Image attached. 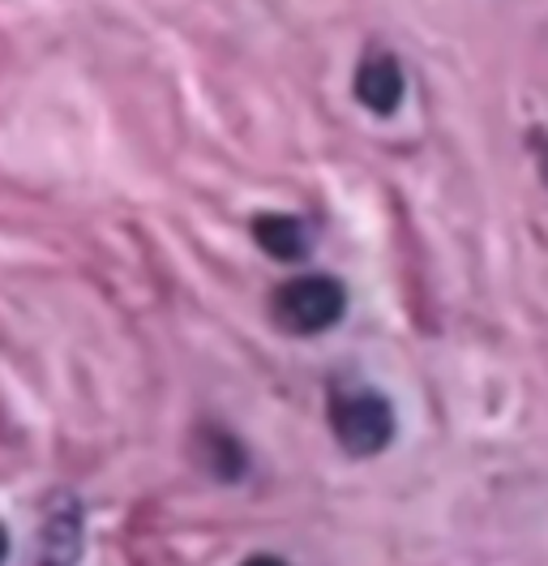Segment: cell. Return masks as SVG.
<instances>
[{"label": "cell", "mask_w": 548, "mask_h": 566, "mask_svg": "<svg viewBox=\"0 0 548 566\" xmlns=\"http://www.w3.org/2000/svg\"><path fill=\"white\" fill-rule=\"evenodd\" d=\"M330 429H335L347 455L369 460L394 442L399 421H394V408L381 390L360 387V382H339L330 390Z\"/></svg>", "instance_id": "6da1fadb"}, {"label": "cell", "mask_w": 548, "mask_h": 566, "mask_svg": "<svg viewBox=\"0 0 548 566\" xmlns=\"http://www.w3.org/2000/svg\"><path fill=\"white\" fill-rule=\"evenodd\" d=\"M347 314V287L335 275H292L278 283L271 296V318L287 331V335H322L330 326H339Z\"/></svg>", "instance_id": "7a4b0ae2"}, {"label": "cell", "mask_w": 548, "mask_h": 566, "mask_svg": "<svg viewBox=\"0 0 548 566\" xmlns=\"http://www.w3.org/2000/svg\"><path fill=\"white\" fill-rule=\"evenodd\" d=\"M82 541H86L82 502L68 490H56V494L48 497L43 524H39V566H77Z\"/></svg>", "instance_id": "3957f363"}, {"label": "cell", "mask_w": 548, "mask_h": 566, "mask_svg": "<svg viewBox=\"0 0 548 566\" xmlns=\"http://www.w3.org/2000/svg\"><path fill=\"white\" fill-rule=\"evenodd\" d=\"M351 91L365 112L373 116H394L403 107V95H408V77H403V65L394 52L386 48H373L365 52V61L356 65V77H351Z\"/></svg>", "instance_id": "277c9868"}, {"label": "cell", "mask_w": 548, "mask_h": 566, "mask_svg": "<svg viewBox=\"0 0 548 566\" xmlns=\"http://www.w3.org/2000/svg\"><path fill=\"white\" fill-rule=\"evenodd\" d=\"M253 241L262 253H271L274 262H305L308 249H313V232L296 214L266 211L253 219Z\"/></svg>", "instance_id": "5b68a950"}, {"label": "cell", "mask_w": 548, "mask_h": 566, "mask_svg": "<svg viewBox=\"0 0 548 566\" xmlns=\"http://www.w3.org/2000/svg\"><path fill=\"white\" fill-rule=\"evenodd\" d=\"M198 447H202V468L214 472L219 481L244 476V451H240V442L232 433H223V429H202Z\"/></svg>", "instance_id": "8992f818"}, {"label": "cell", "mask_w": 548, "mask_h": 566, "mask_svg": "<svg viewBox=\"0 0 548 566\" xmlns=\"http://www.w3.org/2000/svg\"><path fill=\"white\" fill-rule=\"evenodd\" d=\"M244 566H287V563H278V558H271V554H253Z\"/></svg>", "instance_id": "52a82bcc"}, {"label": "cell", "mask_w": 548, "mask_h": 566, "mask_svg": "<svg viewBox=\"0 0 548 566\" xmlns=\"http://www.w3.org/2000/svg\"><path fill=\"white\" fill-rule=\"evenodd\" d=\"M4 558H9V532L0 524V566H4Z\"/></svg>", "instance_id": "ba28073f"}]
</instances>
